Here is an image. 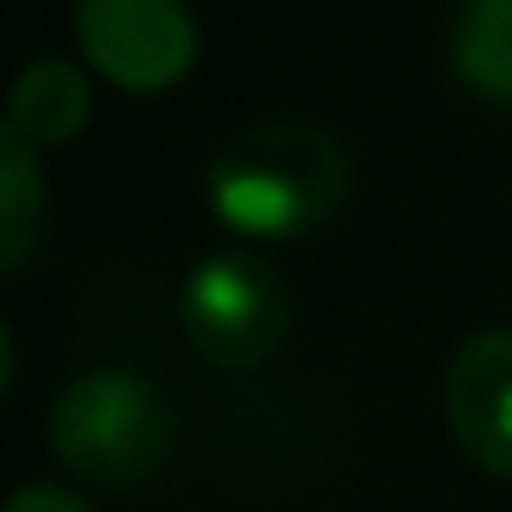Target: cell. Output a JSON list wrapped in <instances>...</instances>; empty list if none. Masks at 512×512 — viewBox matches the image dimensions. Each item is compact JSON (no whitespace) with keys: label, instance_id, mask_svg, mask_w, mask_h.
Returning <instances> with one entry per match:
<instances>
[{"label":"cell","instance_id":"obj_1","mask_svg":"<svg viewBox=\"0 0 512 512\" xmlns=\"http://www.w3.org/2000/svg\"><path fill=\"white\" fill-rule=\"evenodd\" d=\"M205 199L235 241H296L350 199V151L314 121H260L217 145Z\"/></svg>","mask_w":512,"mask_h":512},{"label":"cell","instance_id":"obj_2","mask_svg":"<svg viewBox=\"0 0 512 512\" xmlns=\"http://www.w3.org/2000/svg\"><path fill=\"white\" fill-rule=\"evenodd\" d=\"M181 422L157 380L133 368H91L55 392L49 446L61 470L103 494H139L175 458Z\"/></svg>","mask_w":512,"mask_h":512},{"label":"cell","instance_id":"obj_3","mask_svg":"<svg viewBox=\"0 0 512 512\" xmlns=\"http://www.w3.org/2000/svg\"><path fill=\"white\" fill-rule=\"evenodd\" d=\"M296 320L290 278L260 260L253 247H217L181 284V326L187 344L211 368H266Z\"/></svg>","mask_w":512,"mask_h":512},{"label":"cell","instance_id":"obj_4","mask_svg":"<svg viewBox=\"0 0 512 512\" xmlns=\"http://www.w3.org/2000/svg\"><path fill=\"white\" fill-rule=\"evenodd\" d=\"M73 43L85 67L127 97L175 91L199 67V25L187 0H79Z\"/></svg>","mask_w":512,"mask_h":512},{"label":"cell","instance_id":"obj_5","mask_svg":"<svg viewBox=\"0 0 512 512\" xmlns=\"http://www.w3.org/2000/svg\"><path fill=\"white\" fill-rule=\"evenodd\" d=\"M446 422L458 452L512 482V326L470 332L446 362Z\"/></svg>","mask_w":512,"mask_h":512},{"label":"cell","instance_id":"obj_6","mask_svg":"<svg viewBox=\"0 0 512 512\" xmlns=\"http://www.w3.org/2000/svg\"><path fill=\"white\" fill-rule=\"evenodd\" d=\"M91 121V73L79 61L43 55L13 79V103H7V127L19 139H31L37 151H55L67 139H79Z\"/></svg>","mask_w":512,"mask_h":512},{"label":"cell","instance_id":"obj_7","mask_svg":"<svg viewBox=\"0 0 512 512\" xmlns=\"http://www.w3.org/2000/svg\"><path fill=\"white\" fill-rule=\"evenodd\" d=\"M446 67L470 97L512 109V0H458L446 31Z\"/></svg>","mask_w":512,"mask_h":512},{"label":"cell","instance_id":"obj_8","mask_svg":"<svg viewBox=\"0 0 512 512\" xmlns=\"http://www.w3.org/2000/svg\"><path fill=\"white\" fill-rule=\"evenodd\" d=\"M49 229V181L37 163V145L0 127V272H25Z\"/></svg>","mask_w":512,"mask_h":512},{"label":"cell","instance_id":"obj_9","mask_svg":"<svg viewBox=\"0 0 512 512\" xmlns=\"http://www.w3.org/2000/svg\"><path fill=\"white\" fill-rule=\"evenodd\" d=\"M7 512H97L79 488H61V482H25L7 494Z\"/></svg>","mask_w":512,"mask_h":512}]
</instances>
